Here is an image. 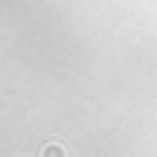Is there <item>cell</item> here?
I'll list each match as a JSON object with an SVG mask.
<instances>
[{
	"label": "cell",
	"mask_w": 157,
	"mask_h": 157,
	"mask_svg": "<svg viewBox=\"0 0 157 157\" xmlns=\"http://www.w3.org/2000/svg\"><path fill=\"white\" fill-rule=\"evenodd\" d=\"M38 157H67V146H61V143H47V146H41Z\"/></svg>",
	"instance_id": "1"
}]
</instances>
